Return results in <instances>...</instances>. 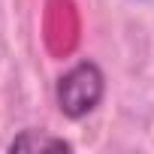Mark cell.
<instances>
[{"label": "cell", "instance_id": "cell-1", "mask_svg": "<svg viewBox=\"0 0 154 154\" xmlns=\"http://www.w3.org/2000/svg\"><path fill=\"white\" fill-rule=\"evenodd\" d=\"M103 72L97 63L85 60L72 66L57 82V106L66 118H85L100 100H103Z\"/></svg>", "mask_w": 154, "mask_h": 154}, {"label": "cell", "instance_id": "cell-2", "mask_svg": "<svg viewBox=\"0 0 154 154\" xmlns=\"http://www.w3.org/2000/svg\"><path fill=\"white\" fill-rule=\"evenodd\" d=\"M9 148L12 151H69V142L54 139V136H45V133H36V130H27Z\"/></svg>", "mask_w": 154, "mask_h": 154}]
</instances>
